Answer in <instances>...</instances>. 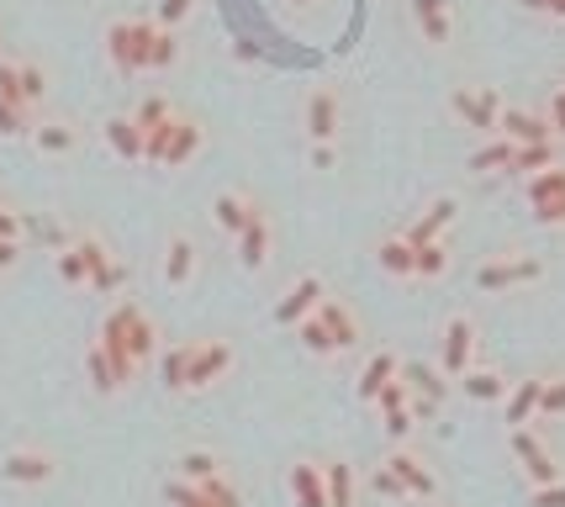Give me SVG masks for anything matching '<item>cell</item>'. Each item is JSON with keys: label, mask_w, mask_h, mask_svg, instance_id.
Segmentation results:
<instances>
[{"label": "cell", "mask_w": 565, "mask_h": 507, "mask_svg": "<svg viewBox=\"0 0 565 507\" xmlns=\"http://www.w3.org/2000/svg\"><path fill=\"white\" fill-rule=\"evenodd\" d=\"M148 38H153V17H117L106 27V59L122 80L148 74Z\"/></svg>", "instance_id": "6da1fadb"}, {"label": "cell", "mask_w": 565, "mask_h": 507, "mask_svg": "<svg viewBox=\"0 0 565 507\" xmlns=\"http://www.w3.org/2000/svg\"><path fill=\"white\" fill-rule=\"evenodd\" d=\"M233 365H238V349H233L227 338H201L196 349H191L185 391H212L217 381H227V376H233Z\"/></svg>", "instance_id": "7a4b0ae2"}, {"label": "cell", "mask_w": 565, "mask_h": 507, "mask_svg": "<svg viewBox=\"0 0 565 507\" xmlns=\"http://www.w3.org/2000/svg\"><path fill=\"white\" fill-rule=\"evenodd\" d=\"M58 476V455L43 444H17L0 460V482L6 486H49Z\"/></svg>", "instance_id": "3957f363"}, {"label": "cell", "mask_w": 565, "mask_h": 507, "mask_svg": "<svg viewBox=\"0 0 565 507\" xmlns=\"http://www.w3.org/2000/svg\"><path fill=\"white\" fill-rule=\"evenodd\" d=\"M301 127H307V144H333V138H339V127H344V101H339V91H333V85L307 91Z\"/></svg>", "instance_id": "277c9868"}, {"label": "cell", "mask_w": 565, "mask_h": 507, "mask_svg": "<svg viewBox=\"0 0 565 507\" xmlns=\"http://www.w3.org/2000/svg\"><path fill=\"white\" fill-rule=\"evenodd\" d=\"M508 450H513V460L523 465V476H529V486H550L561 482V465H555V455H550V444H544L534 429H508Z\"/></svg>", "instance_id": "5b68a950"}, {"label": "cell", "mask_w": 565, "mask_h": 507, "mask_svg": "<svg viewBox=\"0 0 565 507\" xmlns=\"http://www.w3.org/2000/svg\"><path fill=\"white\" fill-rule=\"evenodd\" d=\"M322 296H328V286H322V275L318 270H307V275H296L291 286H286V296L275 302V323L280 328H296V323H307V317L322 307Z\"/></svg>", "instance_id": "8992f818"}, {"label": "cell", "mask_w": 565, "mask_h": 507, "mask_svg": "<svg viewBox=\"0 0 565 507\" xmlns=\"http://www.w3.org/2000/svg\"><path fill=\"white\" fill-rule=\"evenodd\" d=\"M476 344H481V334H476V317L470 313H455L449 323H444V376L449 381H460L470 365H476Z\"/></svg>", "instance_id": "52a82bcc"}, {"label": "cell", "mask_w": 565, "mask_h": 507, "mask_svg": "<svg viewBox=\"0 0 565 507\" xmlns=\"http://www.w3.org/2000/svg\"><path fill=\"white\" fill-rule=\"evenodd\" d=\"M534 281H544L540 254H508V260H492V265L476 270L481 291H513V286H534Z\"/></svg>", "instance_id": "ba28073f"}, {"label": "cell", "mask_w": 565, "mask_h": 507, "mask_svg": "<svg viewBox=\"0 0 565 507\" xmlns=\"http://www.w3.org/2000/svg\"><path fill=\"white\" fill-rule=\"evenodd\" d=\"M449 106H455V117L466 122V127H476V133L497 138V122H502V96H497L492 85H481V91L460 85V91L449 96Z\"/></svg>", "instance_id": "9c48e42d"}, {"label": "cell", "mask_w": 565, "mask_h": 507, "mask_svg": "<svg viewBox=\"0 0 565 507\" xmlns=\"http://www.w3.org/2000/svg\"><path fill=\"white\" fill-rule=\"evenodd\" d=\"M26 138H32V148H38L43 159H64V154H74V148L85 144V133H79L74 117H38Z\"/></svg>", "instance_id": "30bf717a"}, {"label": "cell", "mask_w": 565, "mask_h": 507, "mask_svg": "<svg viewBox=\"0 0 565 507\" xmlns=\"http://www.w3.org/2000/svg\"><path fill=\"white\" fill-rule=\"evenodd\" d=\"M497 138H508L513 148L529 144H555V127L540 112H523V106H502V122H497Z\"/></svg>", "instance_id": "8fae6325"}, {"label": "cell", "mask_w": 565, "mask_h": 507, "mask_svg": "<svg viewBox=\"0 0 565 507\" xmlns=\"http://www.w3.org/2000/svg\"><path fill=\"white\" fill-rule=\"evenodd\" d=\"M286 492L296 507H328V460H296L286 471Z\"/></svg>", "instance_id": "7c38bea8"}, {"label": "cell", "mask_w": 565, "mask_h": 507, "mask_svg": "<svg viewBox=\"0 0 565 507\" xmlns=\"http://www.w3.org/2000/svg\"><path fill=\"white\" fill-rule=\"evenodd\" d=\"M386 471L407 486V497H418V503H434V497H439V476H434L413 450H392V455H386Z\"/></svg>", "instance_id": "4fadbf2b"}, {"label": "cell", "mask_w": 565, "mask_h": 507, "mask_svg": "<svg viewBox=\"0 0 565 507\" xmlns=\"http://www.w3.org/2000/svg\"><path fill=\"white\" fill-rule=\"evenodd\" d=\"M233 243H238V265H244V270H265V265H270V249H275V222H270V212L259 207V212L248 218V228Z\"/></svg>", "instance_id": "5bb4252c"}, {"label": "cell", "mask_w": 565, "mask_h": 507, "mask_svg": "<svg viewBox=\"0 0 565 507\" xmlns=\"http://www.w3.org/2000/svg\"><path fill=\"white\" fill-rule=\"evenodd\" d=\"M196 270H201V243L191 233H170V243H164V286L170 291L191 286Z\"/></svg>", "instance_id": "9a60e30c"}, {"label": "cell", "mask_w": 565, "mask_h": 507, "mask_svg": "<svg viewBox=\"0 0 565 507\" xmlns=\"http://www.w3.org/2000/svg\"><path fill=\"white\" fill-rule=\"evenodd\" d=\"M540 391H544V376H523V381H513L508 397H502V423H508V429H529V423L540 418Z\"/></svg>", "instance_id": "2e32d148"}, {"label": "cell", "mask_w": 565, "mask_h": 507, "mask_svg": "<svg viewBox=\"0 0 565 507\" xmlns=\"http://www.w3.org/2000/svg\"><path fill=\"white\" fill-rule=\"evenodd\" d=\"M100 138H106V148H111L122 165H143V133H138V122L127 117V112L100 122Z\"/></svg>", "instance_id": "e0dca14e"}, {"label": "cell", "mask_w": 565, "mask_h": 507, "mask_svg": "<svg viewBox=\"0 0 565 507\" xmlns=\"http://www.w3.org/2000/svg\"><path fill=\"white\" fill-rule=\"evenodd\" d=\"M206 148V122L201 117H174V138H170V154H164V169H185Z\"/></svg>", "instance_id": "ac0fdd59"}, {"label": "cell", "mask_w": 565, "mask_h": 507, "mask_svg": "<svg viewBox=\"0 0 565 507\" xmlns=\"http://www.w3.org/2000/svg\"><path fill=\"white\" fill-rule=\"evenodd\" d=\"M322 328H328V338H333V355H349V349H360V317L349 313L344 302H333V296H322Z\"/></svg>", "instance_id": "d6986e66"}, {"label": "cell", "mask_w": 565, "mask_h": 507, "mask_svg": "<svg viewBox=\"0 0 565 507\" xmlns=\"http://www.w3.org/2000/svg\"><path fill=\"white\" fill-rule=\"evenodd\" d=\"M455 218H460V201H455V196H439V201H434V207H428V212H423V218L413 222L402 239L413 243V249H423V243H439L444 228H449Z\"/></svg>", "instance_id": "ffe728a7"}, {"label": "cell", "mask_w": 565, "mask_h": 507, "mask_svg": "<svg viewBox=\"0 0 565 507\" xmlns=\"http://www.w3.org/2000/svg\"><path fill=\"white\" fill-rule=\"evenodd\" d=\"M254 212H259V207H254L248 191H217V201H212V222H217V233H227V239H238Z\"/></svg>", "instance_id": "44dd1931"}, {"label": "cell", "mask_w": 565, "mask_h": 507, "mask_svg": "<svg viewBox=\"0 0 565 507\" xmlns=\"http://www.w3.org/2000/svg\"><path fill=\"white\" fill-rule=\"evenodd\" d=\"M402 381L413 387V397L434 402V408H444V402H449V376H444V370H434V365H423V360L402 365Z\"/></svg>", "instance_id": "7402d4cb"}, {"label": "cell", "mask_w": 565, "mask_h": 507, "mask_svg": "<svg viewBox=\"0 0 565 507\" xmlns=\"http://www.w3.org/2000/svg\"><path fill=\"white\" fill-rule=\"evenodd\" d=\"M508 387H513V381H508L502 370H492V365H470L466 376H460V391H466L470 402H502Z\"/></svg>", "instance_id": "603a6c76"}, {"label": "cell", "mask_w": 565, "mask_h": 507, "mask_svg": "<svg viewBox=\"0 0 565 507\" xmlns=\"http://www.w3.org/2000/svg\"><path fill=\"white\" fill-rule=\"evenodd\" d=\"M127 355H132V365H138V370H143L148 360H159V323H153L143 307H138V313H132V323H127Z\"/></svg>", "instance_id": "cb8c5ba5"}, {"label": "cell", "mask_w": 565, "mask_h": 507, "mask_svg": "<svg viewBox=\"0 0 565 507\" xmlns=\"http://www.w3.org/2000/svg\"><path fill=\"white\" fill-rule=\"evenodd\" d=\"M413 17H418V32L434 49H444L455 38V22H449V6L444 0H413Z\"/></svg>", "instance_id": "d4e9b609"}, {"label": "cell", "mask_w": 565, "mask_h": 507, "mask_svg": "<svg viewBox=\"0 0 565 507\" xmlns=\"http://www.w3.org/2000/svg\"><path fill=\"white\" fill-rule=\"evenodd\" d=\"M396 376H402V360H396L392 349L370 355V365L360 370V397H365V402H375V391L386 387V381H396Z\"/></svg>", "instance_id": "484cf974"}, {"label": "cell", "mask_w": 565, "mask_h": 507, "mask_svg": "<svg viewBox=\"0 0 565 507\" xmlns=\"http://www.w3.org/2000/svg\"><path fill=\"white\" fill-rule=\"evenodd\" d=\"M561 165V144H529V148H513V165H508V175H540V169H555Z\"/></svg>", "instance_id": "4316f807"}, {"label": "cell", "mask_w": 565, "mask_h": 507, "mask_svg": "<svg viewBox=\"0 0 565 507\" xmlns=\"http://www.w3.org/2000/svg\"><path fill=\"white\" fill-rule=\"evenodd\" d=\"M328 507H360V482L344 460H328Z\"/></svg>", "instance_id": "83f0119b"}, {"label": "cell", "mask_w": 565, "mask_h": 507, "mask_svg": "<svg viewBox=\"0 0 565 507\" xmlns=\"http://www.w3.org/2000/svg\"><path fill=\"white\" fill-rule=\"evenodd\" d=\"M174 476L201 486V482H212V476H222V460L212 455V450H185V455L174 460Z\"/></svg>", "instance_id": "f1b7e54d"}, {"label": "cell", "mask_w": 565, "mask_h": 507, "mask_svg": "<svg viewBox=\"0 0 565 507\" xmlns=\"http://www.w3.org/2000/svg\"><path fill=\"white\" fill-rule=\"evenodd\" d=\"M85 381H90V391H96V397H122V387H117L111 360H106V349H100V344H90V349H85Z\"/></svg>", "instance_id": "f546056e"}, {"label": "cell", "mask_w": 565, "mask_h": 507, "mask_svg": "<svg viewBox=\"0 0 565 507\" xmlns=\"http://www.w3.org/2000/svg\"><path fill=\"white\" fill-rule=\"evenodd\" d=\"M174 64H180V32L153 27V38H148V74H164Z\"/></svg>", "instance_id": "4dcf8cb0"}, {"label": "cell", "mask_w": 565, "mask_h": 507, "mask_svg": "<svg viewBox=\"0 0 565 507\" xmlns=\"http://www.w3.org/2000/svg\"><path fill=\"white\" fill-rule=\"evenodd\" d=\"M191 349H196V344H174V349H159V376H164V391H185Z\"/></svg>", "instance_id": "1f68e13d"}, {"label": "cell", "mask_w": 565, "mask_h": 507, "mask_svg": "<svg viewBox=\"0 0 565 507\" xmlns=\"http://www.w3.org/2000/svg\"><path fill=\"white\" fill-rule=\"evenodd\" d=\"M413 275L418 281H439V275H449V243H423V249H413Z\"/></svg>", "instance_id": "d6a6232c"}, {"label": "cell", "mask_w": 565, "mask_h": 507, "mask_svg": "<svg viewBox=\"0 0 565 507\" xmlns=\"http://www.w3.org/2000/svg\"><path fill=\"white\" fill-rule=\"evenodd\" d=\"M523 196H529V207H540V201H555V196H565V165L529 175V180H523Z\"/></svg>", "instance_id": "836d02e7"}, {"label": "cell", "mask_w": 565, "mask_h": 507, "mask_svg": "<svg viewBox=\"0 0 565 507\" xmlns=\"http://www.w3.org/2000/svg\"><path fill=\"white\" fill-rule=\"evenodd\" d=\"M508 165H513V144H508V138H487V144L470 154V169H476V175H497V169H508Z\"/></svg>", "instance_id": "e575fe53"}, {"label": "cell", "mask_w": 565, "mask_h": 507, "mask_svg": "<svg viewBox=\"0 0 565 507\" xmlns=\"http://www.w3.org/2000/svg\"><path fill=\"white\" fill-rule=\"evenodd\" d=\"M127 117L138 122V133H153V127H164V122L174 117V106H170V96H159V91H153V96H143Z\"/></svg>", "instance_id": "d590c367"}, {"label": "cell", "mask_w": 565, "mask_h": 507, "mask_svg": "<svg viewBox=\"0 0 565 507\" xmlns=\"http://www.w3.org/2000/svg\"><path fill=\"white\" fill-rule=\"evenodd\" d=\"M22 101L32 117H38V106L49 101V70H43L38 59H22Z\"/></svg>", "instance_id": "8d00e7d4"}, {"label": "cell", "mask_w": 565, "mask_h": 507, "mask_svg": "<svg viewBox=\"0 0 565 507\" xmlns=\"http://www.w3.org/2000/svg\"><path fill=\"white\" fill-rule=\"evenodd\" d=\"M375 260H381V270L386 275H413V243L407 239H381V249H375Z\"/></svg>", "instance_id": "74e56055"}, {"label": "cell", "mask_w": 565, "mask_h": 507, "mask_svg": "<svg viewBox=\"0 0 565 507\" xmlns=\"http://www.w3.org/2000/svg\"><path fill=\"white\" fill-rule=\"evenodd\" d=\"M296 338H301V349H307L312 360H333V338H328V328H322L318 313L307 317V323H296Z\"/></svg>", "instance_id": "f35d334b"}, {"label": "cell", "mask_w": 565, "mask_h": 507, "mask_svg": "<svg viewBox=\"0 0 565 507\" xmlns=\"http://www.w3.org/2000/svg\"><path fill=\"white\" fill-rule=\"evenodd\" d=\"M201 11V0H153V27H170V32H180V27L191 22Z\"/></svg>", "instance_id": "ab89813d"}, {"label": "cell", "mask_w": 565, "mask_h": 507, "mask_svg": "<svg viewBox=\"0 0 565 507\" xmlns=\"http://www.w3.org/2000/svg\"><path fill=\"white\" fill-rule=\"evenodd\" d=\"M0 101H11V106H22V53H0Z\"/></svg>", "instance_id": "60d3db41"}, {"label": "cell", "mask_w": 565, "mask_h": 507, "mask_svg": "<svg viewBox=\"0 0 565 507\" xmlns=\"http://www.w3.org/2000/svg\"><path fill=\"white\" fill-rule=\"evenodd\" d=\"M53 270H58V281H64V286H90V275H85V260L74 254V243L53 254Z\"/></svg>", "instance_id": "b9f144b4"}, {"label": "cell", "mask_w": 565, "mask_h": 507, "mask_svg": "<svg viewBox=\"0 0 565 507\" xmlns=\"http://www.w3.org/2000/svg\"><path fill=\"white\" fill-rule=\"evenodd\" d=\"M32 112H22V106H11V101H0V138H26L32 133Z\"/></svg>", "instance_id": "7bdbcfd3"}, {"label": "cell", "mask_w": 565, "mask_h": 507, "mask_svg": "<svg viewBox=\"0 0 565 507\" xmlns=\"http://www.w3.org/2000/svg\"><path fill=\"white\" fill-rule=\"evenodd\" d=\"M375 408L381 412H402V408H413V387L396 376V381H386V387L375 391Z\"/></svg>", "instance_id": "ee69618b"}, {"label": "cell", "mask_w": 565, "mask_h": 507, "mask_svg": "<svg viewBox=\"0 0 565 507\" xmlns=\"http://www.w3.org/2000/svg\"><path fill=\"white\" fill-rule=\"evenodd\" d=\"M540 418H565V376H544Z\"/></svg>", "instance_id": "f6af8a7d"}, {"label": "cell", "mask_w": 565, "mask_h": 507, "mask_svg": "<svg viewBox=\"0 0 565 507\" xmlns=\"http://www.w3.org/2000/svg\"><path fill=\"white\" fill-rule=\"evenodd\" d=\"M164 503H170V507H206V497H201V486L170 476V482H164Z\"/></svg>", "instance_id": "bcb514c9"}, {"label": "cell", "mask_w": 565, "mask_h": 507, "mask_svg": "<svg viewBox=\"0 0 565 507\" xmlns=\"http://www.w3.org/2000/svg\"><path fill=\"white\" fill-rule=\"evenodd\" d=\"M381 418H386V439H392L396 450H402V444L413 439V429H418V418H413L407 408H402V412H381Z\"/></svg>", "instance_id": "7dc6e473"}, {"label": "cell", "mask_w": 565, "mask_h": 507, "mask_svg": "<svg viewBox=\"0 0 565 507\" xmlns=\"http://www.w3.org/2000/svg\"><path fill=\"white\" fill-rule=\"evenodd\" d=\"M22 239H26V212L0 201V243H22Z\"/></svg>", "instance_id": "c3c4849f"}, {"label": "cell", "mask_w": 565, "mask_h": 507, "mask_svg": "<svg viewBox=\"0 0 565 507\" xmlns=\"http://www.w3.org/2000/svg\"><path fill=\"white\" fill-rule=\"evenodd\" d=\"M529 507H565V476L550 486H534V492H529Z\"/></svg>", "instance_id": "681fc988"}, {"label": "cell", "mask_w": 565, "mask_h": 507, "mask_svg": "<svg viewBox=\"0 0 565 507\" xmlns=\"http://www.w3.org/2000/svg\"><path fill=\"white\" fill-rule=\"evenodd\" d=\"M534 222H540V228H565V196L540 201V207H534Z\"/></svg>", "instance_id": "f907efd6"}, {"label": "cell", "mask_w": 565, "mask_h": 507, "mask_svg": "<svg viewBox=\"0 0 565 507\" xmlns=\"http://www.w3.org/2000/svg\"><path fill=\"white\" fill-rule=\"evenodd\" d=\"M375 492H381V497H392V503H413V497H407V486L396 482V476L386 471V465L375 471Z\"/></svg>", "instance_id": "816d5d0a"}, {"label": "cell", "mask_w": 565, "mask_h": 507, "mask_svg": "<svg viewBox=\"0 0 565 507\" xmlns=\"http://www.w3.org/2000/svg\"><path fill=\"white\" fill-rule=\"evenodd\" d=\"M550 127H555V144H565V85L550 91Z\"/></svg>", "instance_id": "f5cc1de1"}, {"label": "cell", "mask_w": 565, "mask_h": 507, "mask_svg": "<svg viewBox=\"0 0 565 507\" xmlns=\"http://www.w3.org/2000/svg\"><path fill=\"white\" fill-rule=\"evenodd\" d=\"M307 165H312V169H333V165H339V144H307Z\"/></svg>", "instance_id": "db71d44e"}, {"label": "cell", "mask_w": 565, "mask_h": 507, "mask_svg": "<svg viewBox=\"0 0 565 507\" xmlns=\"http://www.w3.org/2000/svg\"><path fill=\"white\" fill-rule=\"evenodd\" d=\"M17 260H22V243H0V275L17 270Z\"/></svg>", "instance_id": "11a10c76"}, {"label": "cell", "mask_w": 565, "mask_h": 507, "mask_svg": "<svg viewBox=\"0 0 565 507\" xmlns=\"http://www.w3.org/2000/svg\"><path fill=\"white\" fill-rule=\"evenodd\" d=\"M523 11H550V0H518Z\"/></svg>", "instance_id": "9f6ffc18"}, {"label": "cell", "mask_w": 565, "mask_h": 507, "mask_svg": "<svg viewBox=\"0 0 565 507\" xmlns=\"http://www.w3.org/2000/svg\"><path fill=\"white\" fill-rule=\"evenodd\" d=\"M550 17H561L565 22V0H550Z\"/></svg>", "instance_id": "6f0895ef"}, {"label": "cell", "mask_w": 565, "mask_h": 507, "mask_svg": "<svg viewBox=\"0 0 565 507\" xmlns=\"http://www.w3.org/2000/svg\"><path fill=\"white\" fill-rule=\"evenodd\" d=\"M291 6H318V0H291Z\"/></svg>", "instance_id": "680465c9"}, {"label": "cell", "mask_w": 565, "mask_h": 507, "mask_svg": "<svg viewBox=\"0 0 565 507\" xmlns=\"http://www.w3.org/2000/svg\"><path fill=\"white\" fill-rule=\"evenodd\" d=\"M0 53H6V43H0Z\"/></svg>", "instance_id": "91938a15"}]
</instances>
